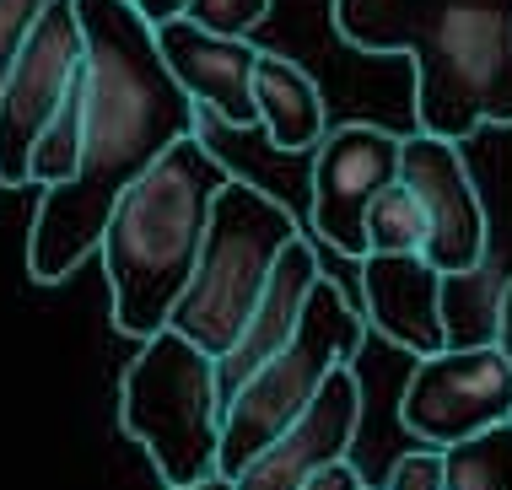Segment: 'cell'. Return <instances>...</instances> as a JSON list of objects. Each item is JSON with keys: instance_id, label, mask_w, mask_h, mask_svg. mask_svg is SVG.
Returning <instances> with one entry per match:
<instances>
[{"instance_id": "e0dca14e", "label": "cell", "mask_w": 512, "mask_h": 490, "mask_svg": "<svg viewBox=\"0 0 512 490\" xmlns=\"http://www.w3.org/2000/svg\"><path fill=\"white\" fill-rule=\"evenodd\" d=\"M76 162H81V76H76V87L65 92V103L54 108L44 135L33 140V151H27V184H38V189L71 184Z\"/></svg>"}, {"instance_id": "7402d4cb", "label": "cell", "mask_w": 512, "mask_h": 490, "mask_svg": "<svg viewBox=\"0 0 512 490\" xmlns=\"http://www.w3.org/2000/svg\"><path fill=\"white\" fill-rule=\"evenodd\" d=\"M362 485H367L362 469H356L351 458H340V464H324V469H318L302 490H362Z\"/></svg>"}, {"instance_id": "30bf717a", "label": "cell", "mask_w": 512, "mask_h": 490, "mask_svg": "<svg viewBox=\"0 0 512 490\" xmlns=\"http://www.w3.org/2000/svg\"><path fill=\"white\" fill-rule=\"evenodd\" d=\"M399 184L415 194L426 216V243L421 259L437 275H469L480 270V259L491 254V216L480 200L469 162L459 157V146L437 135H399Z\"/></svg>"}, {"instance_id": "5b68a950", "label": "cell", "mask_w": 512, "mask_h": 490, "mask_svg": "<svg viewBox=\"0 0 512 490\" xmlns=\"http://www.w3.org/2000/svg\"><path fill=\"white\" fill-rule=\"evenodd\" d=\"M292 237H302L297 216L270 189H259L254 178H227L211 200L195 275H189L184 297L173 302L168 329L184 334L211 361H221L243 334L275 259Z\"/></svg>"}, {"instance_id": "d6986e66", "label": "cell", "mask_w": 512, "mask_h": 490, "mask_svg": "<svg viewBox=\"0 0 512 490\" xmlns=\"http://www.w3.org/2000/svg\"><path fill=\"white\" fill-rule=\"evenodd\" d=\"M265 17H270V0H189L184 6V22H195L200 33H216V38H248Z\"/></svg>"}, {"instance_id": "ffe728a7", "label": "cell", "mask_w": 512, "mask_h": 490, "mask_svg": "<svg viewBox=\"0 0 512 490\" xmlns=\"http://www.w3.org/2000/svg\"><path fill=\"white\" fill-rule=\"evenodd\" d=\"M49 0H0V87H6L11 76V60H17L27 27L38 22V11H44Z\"/></svg>"}, {"instance_id": "7c38bea8", "label": "cell", "mask_w": 512, "mask_h": 490, "mask_svg": "<svg viewBox=\"0 0 512 490\" xmlns=\"http://www.w3.org/2000/svg\"><path fill=\"white\" fill-rule=\"evenodd\" d=\"M356 431H362V372L340 367V372L324 377V388H318V399L308 404V415H302L281 442H270L265 453L232 480V490H302L324 464L351 458Z\"/></svg>"}, {"instance_id": "52a82bcc", "label": "cell", "mask_w": 512, "mask_h": 490, "mask_svg": "<svg viewBox=\"0 0 512 490\" xmlns=\"http://www.w3.org/2000/svg\"><path fill=\"white\" fill-rule=\"evenodd\" d=\"M502 420H512V361L496 345L437 350L410 361V377L399 388V426L410 437L442 453Z\"/></svg>"}, {"instance_id": "cb8c5ba5", "label": "cell", "mask_w": 512, "mask_h": 490, "mask_svg": "<svg viewBox=\"0 0 512 490\" xmlns=\"http://www.w3.org/2000/svg\"><path fill=\"white\" fill-rule=\"evenodd\" d=\"M496 350L512 361V275L502 280V302H496Z\"/></svg>"}, {"instance_id": "277c9868", "label": "cell", "mask_w": 512, "mask_h": 490, "mask_svg": "<svg viewBox=\"0 0 512 490\" xmlns=\"http://www.w3.org/2000/svg\"><path fill=\"white\" fill-rule=\"evenodd\" d=\"M362 345H367V324L356 313V302L329 275H318L308 302H302L292 340L221 404V442H216L221 480H238L270 442H281L308 415L324 377L340 367H356Z\"/></svg>"}, {"instance_id": "6da1fadb", "label": "cell", "mask_w": 512, "mask_h": 490, "mask_svg": "<svg viewBox=\"0 0 512 490\" xmlns=\"http://www.w3.org/2000/svg\"><path fill=\"white\" fill-rule=\"evenodd\" d=\"M81 27V162L44 189L27 232V275L60 286L98 254L108 210L168 146L195 135L200 108L178 92L130 0H71Z\"/></svg>"}, {"instance_id": "2e32d148", "label": "cell", "mask_w": 512, "mask_h": 490, "mask_svg": "<svg viewBox=\"0 0 512 490\" xmlns=\"http://www.w3.org/2000/svg\"><path fill=\"white\" fill-rule=\"evenodd\" d=\"M442 490H512V420L442 447Z\"/></svg>"}, {"instance_id": "3957f363", "label": "cell", "mask_w": 512, "mask_h": 490, "mask_svg": "<svg viewBox=\"0 0 512 490\" xmlns=\"http://www.w3.org/2000/svg\"><path fill=\"white\" fill-rule=\"evenodd\" d=\"M227 178L232 167L200 135H184L114 200L98 254L119 334L151 340L168 329L173 302L184 297L189 275H195L211 200Z\"/></svg>"}, {"instance_id": "8992f818", "label": "cell", "mask_w": 512, "mask_h": 490, "mask_svg": "<svg viewBox=\"0 0 512 490\" xmlns=\"http://www.w3.org/2000/svg\"><path fill=\"white\" fill-rule=\"evenodd\" d=\"M119 426H124V437H135L151 453L162 485L211 480L216 442H221L216 361L173 329L141 340L135 361L124 367Z\"/></svg>"}, {"instance_id": "8fae6325", "label": "cell", "mask_w": 512, "mask_h": 490, "mask_svg": "<svg viewBox=\"0 0 512 490\" xmlns=\"http://www.w3.org/2000/svg\"><path fill=\"white\" fill-rule=\"evenodd\" d=\"M157 38V54L168 65V76L178 81V92L200 108L211 124H227V130H259V114H254V65H259V49L254 38H216V33H200L195 22H162L151 27Z\"/></svg>"}, {"instance_id": "603a6c76", "label": "cell", "mask_w": 512, "mask_h": 490, "mask_svg": "<svg viewBox=\"0 0 512 490\" xmlns=\"http://www.w3.org/2000/svg\"><path fill=\"white\" fill-rule=\"evenodd\" d=\"M184 6H189V0H130V11H135V17H141L146 27L178 22V17H184Z\"/></svg>"}, {"instance_id": "5bb4252c", "label": "cell", "mask_w": 512, "mask_h": 490, "mask_svg": "<svg viewBox=\"0 0 512 490\" xmlns=\"http://www.w3.org/2000/svg\"><path fill=\"white\" fill-rule=\"evenodd\" d=\"M324 275V264H318V248L302 243V237H292V243L281 248V259H275V270L265 280V291H259L254 313H248L243 334L232 340V350L216 361V399L227 404L238 388L254 377L265 361L281 350L286 340H292L297 318H302V302H308L313 280Z\"/></svg>"}, {"instance_id": "ac0fdd59", "label": "cell", "mask_w": 512, "mask_h": 490, "mask_svg": "<svg viewBox=\"0 0 512 490\" xmlns=\"http://www.w3.org/2000/svg\"><path fill=\"white\" fill-rule=\"evenodd\" d=\"M421 243H426V216L415 205V194L394 178L367 210V254H421Z\"/></svg>"}, {"instance_id": "d4e9b609", "label": "cell", "mask_w": 512, "mask_h": 490, "mask_svg": "<svg viewBox=\"0 0 512 490\" xmlns=\"http://www.w3.org/2000/svg\"><path fill=\"white\" fill-rule=\"evenodd\" d=\"M168 490H232V480H221V474H211V480H200V485H168Z\"/></svg>"}, {"instance_id": "4fadbf2b", "label": "cell", "mask_w": 512, "mask_h": 490, "mask_svg": "<svg viewBox=\"0 0 512 490\" xmlns=\"http://www.w3.org/2000/svg\"><path fill=\"white\" fill-rule=\"evenodd\" d=\"M362 324L410 350V361L448 350L442 334V275L421 254H367L362 259Z\"/></svg>"}, {"instance_id": "44dd1931", "label": "cell", "mask_w": 512, "mask_h": 490, "mask_svg": "<svg viewBox=\"0 0 512 490\" xmlns=\"http://www.w3.org/2000/svg\"><path fill=\"white\" fill-rule=\"evenodd\" d=\"M378 490H442V453L437 447H421V453L394 458L389 480H383Z\"/></svg>"}, {"instance_id": "ba28073f", "label": "cell", "mask_w": 512, "mask_h": 490, "mask_svg": "<svg viewBox=\"0 0 512 490\" xmlns=\"http://www.w3.org/2000/svg\"><path fill=\"white\" fill-rule=\"evenodd\" d=\"M399 178V135L383 124H335L313 146L308 221L340 259H367V210Z\"/></svg>"}, {"instance_id": "9c48e42d", "label": "cell", "mask_w": 512, "mask_h": 490, "mask_svg": "<svg viewBox=\"0 0 512 490\" xmlns=\"http://www.w3.org/2000/svg\"><path fill=\"white\" fill-rule=\"evenodd\" d=\"M81 76V27L71 0H49L27 27L11 76L0 87V184H27V151Z\"/></svg>"}, {"instance_id": "9a60e30c", "label": "cell", "mask_w": 512, "mask_h": 490, "mask_svg": "<svg viewBox=\"0 0 512 490\" xmlns=\"http://www.w3.org/2000/svg\"><path fill=\"white\" fill-rule=\"evenodd\" d=\"M254 114H259V135L270 140L275 151H313L329 130V108L318 81L286 54H259L254 65Z\"/></svg>"}, {"instance_id": "7a4b0ae2", "label": "cell", "mask_w": 512, "mask_h": 490, "mask_svg": "<svg viewBox=\"0 0 512 490\" xmlns=\"http://www.w3.org/2000/svg\"><path fill=\"white\" fill-rule=\"evenodd\" d=\"M335 33L415 65V124L464 146L512 124V0H335Z\"/></svg>"}, {"instance_id": "484cf974", "label": "cell", "mask_w": 512, "mask_h": 490, "mask_svg": "<svg viewBox=\"0 0 512 490\" xmlns=\"http://www.w3.org/2000/svg\"><path fill=\"white\" fill-rule=\"evenodd\" d=\"M362 490H378V485H362Z\"/></svg>"}]
</instances>
